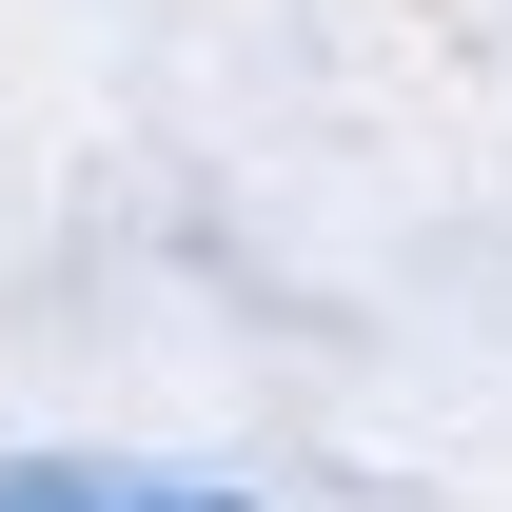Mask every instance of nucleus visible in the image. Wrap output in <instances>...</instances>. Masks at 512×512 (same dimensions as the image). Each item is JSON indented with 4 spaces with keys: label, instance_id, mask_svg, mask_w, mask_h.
Segmentation results:
<instances>
[{
    "label": "nucleus",
    "instance_id": "1",
    "mask_svg": "<svg viewBox=\"0 0 512 512\" xmlns=\"http://www.w3.org/2000/svg\"><path fill=\"white\" fill-rule=\"evenodd\" d=\"M0 512H237V493H119V473H20Z\"/></svg>",
    "mask_w": 512,
    "mask_h": 512
}]
</instances>
